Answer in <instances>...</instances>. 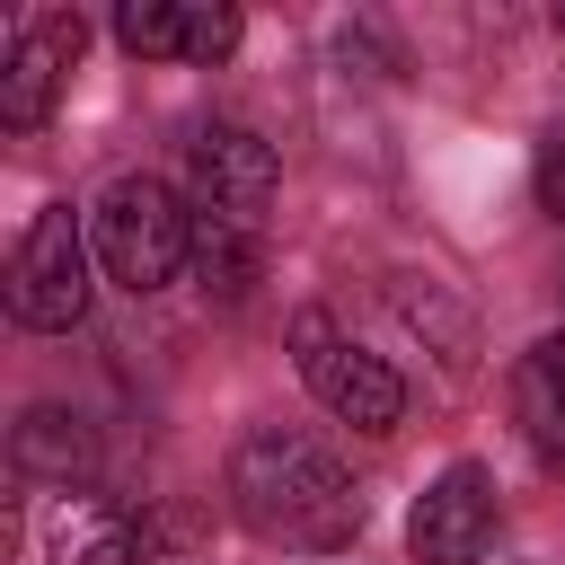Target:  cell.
Masks as SVG:
<instances>
[{"label": "cell", "instance_id": "11", "mask_svg": "<svg viewBox=\"0 0 565 565\" xmlns=\"http://www.w3.org/2000/svg\"><path fill=\"white\" fill-rule=\"evenodd\" d=\"M256 265H265V230H238V221L194 212V274H203V291L238 300V291L256 282Z\"/></svg>", "mask_w": 565, "mask_h": 565}, {"label": "cell", "instance_id": "12", "mask_svg": "<svg viewBox=\"0 0 565 565\" xmlns=\"http://www.w3.org/2000/svg\"><path fill=\"white\" fill-rule=\"evenodd\" d=\"M512 397H521V424L539 433V450H565V327L530 344V362H521Z\"/></svg>", "mask_w": 565, "mask_h": 565}, {"label": "cell", "instance_id": "13", "mask_svg": "<svg viewBox=\"0 0 565 565\" xmlns=\"http://www.w3.org/2000/svg\"><path fill=\"white\" fill-rule=\"evenodd\" d=\"M556 35H565V9H556Z\"/></svg>", "mask_w": 565, "mask_h": 565}, {"label": "cell", "instance_id": "7", "mask_svg": "<svg viewBox=\"0 0 565 565\" xmlns=\"http://www.w3.org/2000/svg\"><path fill=\"white\" fill-rule=\"evenodd\" d=\"M494 530H503L494 477H486L477 459H459V468H441V477L415 494V512H406V556H415V565H477V556L494 547Z\"/></svg>", "mask_w": 565, "mask_h": 565}, {"label": "cell", "instance_id": "4", "mask_svg": "<svg viewBox=\"0 0 565 565\" xmlns=\"http://www.w3.org/2000/svg\"><path fill=\"white\" fill-rule=\"evenodd\" d=\"M88 221L71 203H44L26 221V238L9 247V318L35 335H62L88 318Z\"/></svg>", "mask_w": 565, "mask_h": 565}, {"label": "cell", "instance_id": "5", "mask_svg": "<svg viewBox=\"0 0 565 565\" xmlns=\"http://www.w3.org/2000/svg\"><path fill=\"white\" fill-rule=\"evenodd\" d=\"M274 185H282L274 141H256L247 124H194V141H185V203L194 212L238 221V230H265Z\"/></svg>", "mask_w": 565, "mask_h": 565}, {"label": "cell", "instance_id": "10", "mask_svg": "<svg viewBox=\"0 0 565 565\" xmlns=\"http://www.w3.org/2000/svg\"><path fill=\"white\" fill-rule=\"evenodd\" d=\"M9 450H18L26 477H44V486H62V494H71V477H88V459H97L71 406H26L18 433H9Z\"/></svg>", "mask_w": 565, "mask_h": 565}, {"label": "cell", "instance_id": "6", "mask_svg": "<svg viewBox=\"0 0 565 565\" xmlns=\"http://www.w3.org/2000/svg\"><path fill=\"white\" fill-rule=\"evenodd\" d=\"M79 44H88L79 9H18V18H9V44H0V124H9V132H35V124L53 115Z\"/></svg>", "mask_w": 565, "mask_h": 565}, {"label": "cell", "instance_id": "2", "mask_svg": "<svg viewBox=\"0 0 565 565\" xmlns=\"http://www.w3.org/2000/svg\"><path fill=\"white\" fill-rule=\"evenodd\" d=\"M88 247L106 265V282L124 291H168L194 265V203L159 177H115L88 203Z\"/></svg>", "mask_w": 565, "mask_h": 565}, {"label": "cell", "instance_id": "1", "mask_svg": "<svg viewBox=\"0 0 565 565\" xmlns=\"http://www.w3.org/2000/svg\"><path fill=\"white\" fill-rule=\"evenodd\" d=\"M230 512H238V530H256L265 547H291V556H335L362 539V486L344 477V459L282 424H256L230 450Z\"/></svg>", "mask_w": 565, "mask_h": 565}, {"label": "cell", "instance_id": "3", "mask_svg": "<svg viewBox=\"0 0 565 565\" xmlns=\"http://www.w3.org/2000/svg\"><path fill=\"white\" fill-rule=\"evenodd\" d=\"M291 362H300L309 397H318L335 424H353V433H397V424H406V380H397L371 344H353L327 309H300V318H291Z\"/></svg>", "mask_w": 565, "mask_h": 565}, {"label": "cell", "instance_id": "9", "mask_svg": "<svg viewBox=\"0 0 565 565\" xmlns=\"http://www.w3.org/2000/svg\"><path fill=\"white\" fill-rule=\"evenodd\" d=\"M53 556H62V565H141L150 539H141L132 512L88 503V494H62V503H53Z\"/></svg>", "mask_w": 565, "mask_h": 565}, {"label": "cell", "instance_id": "8", "mask_svg": "<svg viewBox=\"0 0 565 565\" xmlns=\"http://www.w3.org/2000/svg\"><path fill=\"white\" fill-rule=\"evenodd\" d=\"M115 44L132 62H221L238 44V9H203V0H124L115 9Z\"/></svg>", "mask_w": 565, "mask_h": 565}]
</instances>
